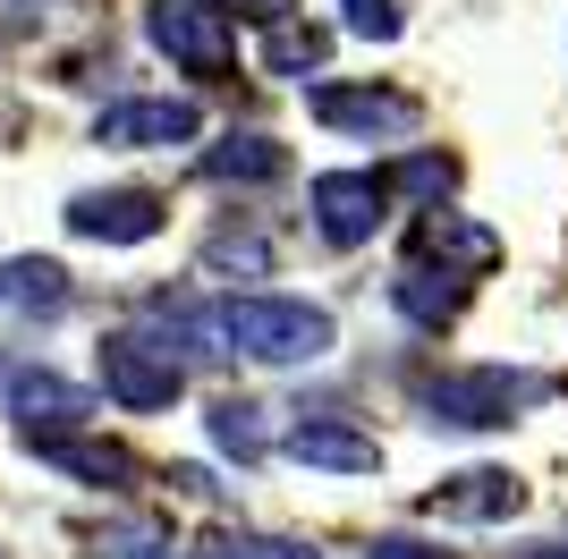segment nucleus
Wrapping results in <instances>:
<instances>
[{
    "mask_svg": "<svg viewBox=\"0 0 568 559\" xmlns=\"http://www.w3.org/2000/svg\"><path fill=\"white\" fill-rule=\"evenodd\" d=\"M526 559H568V542H535V551H526Z\"/></svg>",
    "mask_w": 568,
    "mask_h": 559,
    "instance_id": "a878e982",
    "label": "nucleus"
},
{
    "mask_svg": "<svg viewBox=\"0 0 568 559\" xmlns=\"http://www.w3.org/2000/svg\"><path fill=\"white\" fill-rule=\"evenodd\" d=\"M382 186H390V195H416V204H442L458 186V162L450 153H399V162L382 170Z\"/></svg>",
    "mask_w": 568,
    "mask_h": 559,
    "instance_id": "6ab92c4d",
    "label": "nucleus"
},
{
    "mask_svg": "<svg viewBox=\"0 0 568 559\" xmlns=\"http://www.w3.org/2000/svg\"><path fill=\"white\" fill-rule=\"evenodd\" d=\"M281 449H288L297 466H314V475H374V466H382V441L365 433V424H348V416H306V424H288Z\"/></svg>",
    "mask_w": 568,
    "mask_h": 559,
    "instance_id": "9b49d317",
    "label": "nucleus"
},
{
    "mask_svg": "<svg viewBox=\"0 0 568 559\" xmlns=\"http://www.w3.org/2000/svg\"><path fill=\"white\" fill-rule=\"evenodd\" d=\"M111 542H119V559H144L162 542V526H111Z\"/></svg>",
    "mask_w": 568,
    "mask_h": 559,
    "instance_id": "393cba45",
    "label": "nucleus"
},
{
    "mask_svg": "<svg viewBox=\"0 0 568 559\" xmlns=\"http://www.w3.org/2000/svg\"><path fill=\"white\" fill-rule=\"evenodd\" d=\"M339 26L365 43H399V0H339Z\"/></svg>",
    "mask_w": 568,
    "mask_h": 559,
    "instance_id": "412c9836",
    "label": "nucleus"
},
{
    "mask_svg": "<svg viewBox=\"0 0 568 559\" xmlns=\"http://www.w3.org/2000/svg\"><path fill=\"white\" fill-rule=\"evenodd\" d=\"M43 466H60V475H77V484H102V491H128L136 484V458L119 441H85V433H51V441H26Z\"/></svg>",
    "mask_w": 568,
    "mask_h": 559,
    "instance_id": "4468645a",
    "label": "nucleus"
},
{
    "mask_svg": "<svg viewBox=\"0 0 568 559\" xmlns=\"http://www.w3.org/2000/svg\"><path fill=\"white\" fill-rule=\"evenodd\" d=\"M407 255L416 263H442V272H493V255H500V237L484 230V221H467V212H425L416 230H407Z\"/></svg>",
    "mask_w": 568,
    "mask_h": 559,
    "instance_id": "f8f14e48",
    "label": "nucleus"
},
{
    "mask_svg": "<svg viewBox=\"0 0 568 559\" xmlns=\"http://www.w3.org/2000/svg\"><path fill=\"white\" fill-rule=\"evenodd\" d=\"M195 559H314L306 542H281V535H213Z\"/></svg>",
    "mask_w": 568,
    "mask_h": 559,
    "instance_id": "aec40b11",
    "label": "nucleus"
},
{
    "mask_svg": "<svg viewBox=\"0 0 568 559\" xmlns=\"http://www.w3.org/2000/svg\"><path fill=\"white\" fill-rule=\"evenodd\" d=\"M204 179L213 186H272V179H288V144H272L263 128H246V136H221L213 153H204Z\"/></svg>",
    "mask_w": 568,
    "mask_h": 559,
    "instance_id": "2eb2a0df",
    "label": "nucleus"
},
{
    "mask_svg": "<svg viewBox=\"0 0 568 559\" xmlns=\"http://www.w3.org/2000/svg\"><path fill=\"white\" fill-rule=\"evenodd\" d=\"M204 9H221V18H246V26H281V18H297V0H204Z\"/></svg>",
    "mask_w": 568,
    "mask_h": 559,
    "instance_id": "4be33fe9",
    "label": "nucleus"
},
{
    "mask_svg": "<svg viewBox=\"0 0 568 559\" xmlns=\"http://www.w3.org/2000/svg\"><path fill=\"white\" fill-rule=\"evenodd\" d=\"M9 416H18V441H51V433H85L102 416L85 382H60V373H9Z\"/></svg>",
    "mask_w": 568,
    "mask_h": 559,
    "instance_id": "6e6552de",
    "label": "nucleus"
},
{
    "mask_svg": "<svg viewBox=\"0 0 568 559\" xmlns=\"http://www.w3.org/2000/svg\"><path fill=\"white\" fill-rule=\"evenodd\" d=\"M306 111L323 119V128H339V136H382V144H399V136L425 128V102H416V93H390V85H314Z\"/></svg>",
    "mask_w": 568,
    "mask_h": 559,
    "instance_id": "0eeeda50",
    "label": "nucleus"
},
{
    "mask_svg": "<svg viewBox=\"0 0 568 559\" xmlns=\"http://www.w3.org/2000/svg\"><path fill=\"white\" fill-rule=\"evenodd\" d=\"M365 559H450V551H433V542H416V535H382Z\"/></svg>",
    "mask_w": 568,
    "mask_h": 559,
    "instance_id": "b1692460",
    "label": "nucleus"
},
{
    "mask_svg": "<svg viewBox=\"0 0 568 559\" xmlns=\"http://www.w3.org/2000/svg\"><path fill=\"white\" fill-rule=\"evenodd\" d=\"M195 136H204V111L187 93H128L94 119V144H111V153H170V144H195Z\"/></svg>",
    "mask_w": 568,
    "mask_h": 559,
    "instance_id": "423d86ee",
    "label": "nucleus"
},
{
    "mask_svg": "<svg viewBox=\"0 0 568 559\" xmlns=\"http://www.w3.org/2000/svg\"><path fill=\"white\" fill-rule=\"evenodd\" d=\"M323 60H332V26H263V69L272 77H323Z\"/></svg>",
    "mask_w": 568,
    "mask_h": 559,
    "instance_id": "f3484780",
    "label": "nucleus"
},
{
    "mask_svg": "<svg viewBox=\"0 0 568 559\" xmlns=\"http://www.w3.org/2000/svg\"><path fill=\"white\" fill-rule=\"evenodd\" d=\"M213 339H230L237 356L255 365H323L339 348V323L306 297H221L213 305Z\"/></svg>",
    "mask_w": 568,
    "mask_h": 559,
    "instance_id": "f257e3e1",
    "label": "nucleus"
},
{
    "mask_svg": "<svg viewBox=\"0 0 568 559\" xmlns=\"http://www.w3.org/2000/svg\"><path fill=\"white\" fill-rule=\"evenodd\" d=\"M306 212H314V237L348 255V246H365L390 221V186H382V170H323L306 186Z\"/></svg>",
    "mask_w": 568,
    "mask_h": 559,
    "instance_id": "39448f33",
    "label": "nucleus"
},
{
    "mask_svg": "<svg viewBox=\"0 0 568 559\" xmlns=\"http://www.w3.org/2000/svg\"><path fill=\"white\" fill-rule=\"evenodd\" d=\"M272 407H255V398H213V449L221 458H237V466H255L263 449H272Z\"/></svg>",
    "mask_w": 568,
    "mask_h": 559,
    "instance_id": "a211bd4d",
    "label": "nucleus"
},
{
    "mask_svg": "<svg viewBox=\"0 0 568 559\" xmlns=\"http://www.w3.org/2000/svg\"><path fill=\"white\" fill-rule=\"evenodd\" d=\"M170 204L153 186H102V195H69V230L94 237V246H144V237H162Z\"/></svg>",
    "mask_w": 568,
    "mask_h": 559,
    "instance_id": "1a4fd4ad",
    "label": "nucleus"
},
{
    "mask_svg": "<svg viewBox=\"0 0 568 559\" xmlns=\"http://www.w3.org/2000/svg\"><path fill=\"white\" fill-rule=\"evenodd\" d=\"M144 43L162 51L170 69L204 77V85L237 77V34H230L221 9H204V0H153V9H144Z\"/></svg>",
    "mask_w": 568,
    "mask_h": 559,
    "instance_id": "20e7f679",
    "label": "nucleus"
},
{
    "mask_svg": "<svg viewBox=\"0 0 568 559\" xmlns=\"http://www.w3.org/2000/svg\"><path fill=\"white\" fill-rule=\"evenodd\" d=\"M69 297H77V288H69V272H60L51 255H9V263H0V305H18V314H43V323H51V314H69Z\"/></svg>",
    "mask_w": 568,
    "mask_h": 559,
    "instance_id": "dca6fc26",
    "label": "nucleus"
},
{
    "mask_svg": "<svg viewBox=\"0 0 568 559\" xmlns=\"http://www.w3.org/2000/svg\"><path fill=\"white\" fill-rule=\"evenodd\" d=\"M213 263H237V272H263V263H272V246H263V237H230V230H221V237H213Z\"/></svg>",
    "mask_w": 568,
    "mask_h": 559,
    "instance_id": "5701e85b",
    "label": "nucleus"
},
{
    "mask_svg": "<svg viewBox=\"0 0 568 559\" xmlns=\"http://www.w3.org/2000/svg\"><path fill=\"white\" fill-rule=\"evenodd\" d=\"M518 509H526V484L509 466H458L425 491V517H450V526H500Z\"/></svg>",
    "mask_w": 568,
    "mask_h": 559,
    "instance_id": "9d476101",
    "label": "nucleus"
},
{
    "mask_svg": "<svg viewBox=\"0 0 568 559\" xmlns=\"http://www.w3.org/2000/svg\"><path fill=\"white\" fill-rule=\"evenodd\" d=\"M551 382L518 365H467V373H433L425 382V416L458 424V433H493V424H518L526 407H544Z\"/></svg>",
    "mask_w": 568,
    "mask_h": 559,
    "instance_id": "f03ea898",
    "label": "nucleus"
},
{
    "mask_svg": "<svg viewBox=\"0 0 568 559\" xmlns=\"http://www.w3.org/2000/svg\"><path fill=\"white\" fill-rule=\"evenodd\" d=\"M94 373H102V398L128 407V416H162L187 390V356L170 339H153V331H111L94 348Z\"/></svg>",
    "mask_w": 568,
    "mask_h": 559,
    "instance_id": "7ed1b4c3",
    "label": "nucleus"
},
{
    "mask_svg": "<svg viewBox=\"0 0 568 559\" xmlns=\"http://www.w3.org/2000/svg\"><path fill=\"white\" fill-rule=\"evenodd\" d=\"M390 305H399L416 331H450L458 314H467V272H433V263L407 255L399 280H390Z\"/></svg>",
    "mask_w": 568,
    "mask_h": 559,
    "instance_id": "ddd939ff",
    "label": "nucleus"
}]
</instances>
